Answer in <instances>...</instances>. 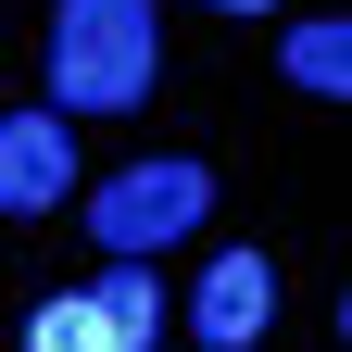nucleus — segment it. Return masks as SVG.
<instances>
[{
    "label": "nucleus",
    "mask_w": 352,
    "mask_h": 352,
    "mask_svg": "<svg viewBox=\"0 0 352 352\" xmlns=\"http://www.w3.org/2000/svg\"><path fill=\"white\" fill-rule=\"evenodd\" d=\"M214 13H264V0H214Z\"/></svg>",
    "instance_id": "nucleus-7"
},
{
    "label": "nucleus",
    "mask_w": 352,
    "mask_h": 352,
    "mask_svg": "<svg viewBox=\"0 0 352 352\" xmlns=\"http://www.w3.org/2000/svg\"><path fill=\"white\" fill-rule=\"evenodd\" d=\"M264 315H277V264H264V252H214V264H201V289H189L201 352H252Z\"/></svg>",
    "instance_id": "nucleus-3"
},
{
    "label": "nucleus",
    "mask_w": 352,
    "mask_h": 352,
    "mask_svg": "<svg viewBox=\"0 0 352 352\" xmlns=\"http://www.w3.org/2000/svg\"><path fill=\"white\" fill-rule=\"evenodd\" d=\"M76 189V113H13L0 126V214H51Z\"/></svg>",
    "instance_id": "nucleus-4"
},
{
    "label": "nucleus",
    "mask_w": 352,
    "mask_h": 352,
    "mask_svg": "<svg viewBox=\"0 0 352 352\" xmlns=\"http://www.w3.org/2000/svg\"><path fill=\"white\" fill-rule=\"evenodd\" d=\"M25 352H139L88 289H63V302H38V327H25Z\"/></svg>",
    "instance_id": "nucleus-5"
},
{
    "label": "nucleus",
    "mask_w": 352,
    "mask_h": 352,
    "mask_svg": "<svg viewBox=\"0 0 352 352\" xmlns=\"http://www.w3.org/2000/svg\"><path fill=\"white\" fill-rule=\"evenodd\" d=\"M289 88L340 101V88H352V25H302V38H289Z\"/></svg>",
    "instance_id": "nucleus-6"
},
{
    "label": "nucleus",
    "mask_w": 352,
    "mask_h": 352,
    "mask_svg": "<svg viewBox=\"0 0 352 352\" xmlns=\"http://www.w3.org/2000/svg\"><path fill=\"white\" fill-rule=\"evenodd\" d=\"M201 214H214V164H189V151H139L126 176L88 189V239H101V252H176Z\"/></svg>",
    "instance_id": "nucleus-2"
},
{
    "label": "nucleus",
    "mask_w": 352,
    "mask_h": 352,
    "mask_svg": "<svg viewBox=\"0 0 352 352\" xmlns=\"http://www.w3.org/2000/svg\"><path fill=\"white\" fill-rule=\"evenodd\" d=\"M151 101V0H63L51 13V113Z\"/></svg>",
    "instance_id": "nucleus-1"
}]
</instances>
